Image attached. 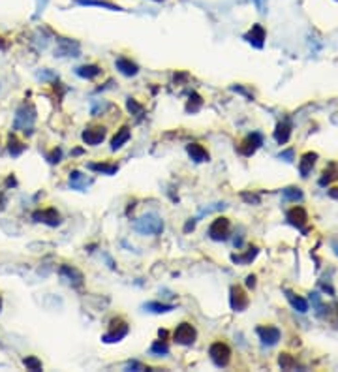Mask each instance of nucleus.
Here are the masks:
<instances>
[{
	"instance_id": "f257e3e1",
	"label": "nucleus",
	"mask_w": 338,
	"mask_h": 372,
	"mask_svg": "<svg viewBox=\"0 0 338 372\" xmlns=\"http://www.w3.org/2000/svg\"><path fill=\"white\" fill-rule=\"evenodd\" d=\"M133 227H135V231H139L141 235H160V233L164 231V222H162V218H160L158 214L149 213L135 220Z\"/></svg>"
},
{
	"instance_id": "f03ea898",
	"label": "nucleus",
	"mask_w": 338,
	"mask_h": 372,
	"mask_svg": "<svg viewBox=\"0 0 338 372\" xmlns=\"http://www.w3.org/2000/svg\"><path fill=\"white\" fill-rule=\"evenodd\" d=\"M34 120H36V109L30 104H23L15 115V128L27 132V130H30Z\"/></svg>"
},
{
	"instance_id": "7ed1b4c3",
	"label": "nucleus",
	"mask_w": 338,
	"mask_h": 372,
	"mask_svg": "<svg viewBox=\"0 0 338 372\" xmlns=\"http://www.w3.org/2000/svg\"><path fill=\"white\" fill-rule=\"evenodd\" d=\"M128 331H130V327H128V323L124 321V319H111V323H109V331L104 335V342H107V344H111V342H119V340H122L124 337L128 335Z\"/></svg>"
},
{
	"instance_id": "20e7f679",
	"label": "nucleus",
	"mask_w": 338,
	"mask_h": 372,
	"mask_svg": "<svg viewBox=\"0 0 338 372\" xmlns=\"http://www.w3.org/2000/svg\"><path fill=\"white\" fill-rule=\"evenodd\" d=\"M196 337H198V331H196V327L192 323H180L177 326L175 333H173V340L177 342V344H182V346H190L196 342Z\"/></svg>"
},
{
	"instance_id": "39448f33",
	"label": "nucleus",
	"mask_w": 338,
	"mask_h": 372,
	"mask_svg": "<svg viewBox=\"0 0 338 372\" xmlns=\"http://www.w3.org/2000/svg\"><path fill=\"white\" fill-rule=\"evenodd\" d=\"M209 355H211L212 363L216 366H225L231 359V350L229 346L224 344V342H214V344L209 348Z\"/></svg>"
},
{
	"instance_id": "423d86ee",
	"label": "nucleus",
	"mask_w": 338,
	"mask_h": 372,
	"mask_svg": "<svg viewBox=\"0 0 338 372\" xmlns=\"http://www.w3.org/2000/svg\"><path fill=\"white\" fill-rule=\"evenodd\" d=\"M229 227H231L229 226V220L224 218V216H218L209 227V237L212 241H225L227 235H229Z\"/></svg>"
},
{
	"instance_id": "0eeeda50",
	"label": "nucleus",
	"mask_w": 338,
	"mask_h": 372,
	"mask_svg": "<svg viewBox=\"0 0 338 372\" xmlns=\"http://www.w3.org/2000/svg\"><path fill=\"white\" fill-rule=\"evenodd\" d=\"M250 299H248V295L246 292L243 290L240 286H233L231 288V295H229V305L235 312H243L246 306H248Z\"/></svg>"
},
{
	"instance_id": "6e6552de",
	"label": "nucleus",
	"mask_w": 338,
	"mask_h": 372,
	"mask_svg": "<svg viewBox=\"0 0 338 372\" xmlns=\"http://www.w3.org/2000/svg\"><path fill=\"white\" fill-rule=\"evenodd\" d=\"M32 218L36 222H41V224H47V226H59L60 224V214L57 209H43V211H36L32 214Z\"/></svg>"
},
{
	"instance_id": "1a4fd4ad",
	"label": "nucleus",
	"mask_w": 338,
	"mask_h": 372,
	"mask_svg": "<svg viewBox=\"0 0 338 372\" xmlns=\"http://www.w3.org/2000/svg\"><path fill=\"white\" fill-rule=\"evenodd\" d=\"M81 137L85 141L86 145H100L102 141L106 140V128L104 126H90L86 128L85 132L81 133Z\"/></svg>"
},
{
	"instance_id": "9d476101",
	"label": "nucleus",
	"mask_w": 338,
	"mask_h": 372,
	"mask_svg": "<svg viewBox=\"0 0 338 372\" xmlns=\"http://www.w3.org/2000/svg\"><path fill=\"white\" fill-rule=\"evenodd\" d=\"M258 335L261 342L267 346H274L280 340V329L274 326H261L258 327Z\"/></svg>"
},
{
	"instance_id": "9b49d317",
	"label": "nucleus",
	"mask_w": 338,
	"mask_h": 372,
	"mask_svg": "<svg viewBox=\"0 0 338 372\" xmlns=\"http://www.w3.org/2000/svg\"><path fill=\"white\" fill-rule=\"evenodd\" d=\"M259 145H261V135H259V133H252V135H248V137L240 143L239 153L245 154V156H252V154L259 149Z\"/></svg>"
},
{
	"instance_id": "f8f14e48",
	"label": "nucleus",
	"mask_w": 338,
	"mask_h": 372,
	"mask_svg": "<svg viewBox=\"0 0 338 372\" xmlns=\"http://www.w3.org/2000/svg\"><path fill=\"white\" fill-rule=\"evenodd\" d=\"M60 274H62L72 286H75V288L83 286V272H81L79 269H75V267H72V265H62L60 267Z\"/></svg>"
},
{
	"instance_id": "ddd939ff",
	"label": "nucleus",
	"mask_w": 338,
	"mask_h": 372,
	"mask_svg": "<svg viewBox=\"0 0 338 372\" xmlns=\"http://www.w3.org/2000/svg\"><path fill=\"white\" fill-rule=\"evenodd\" d=\"M186 153L190 154V158L194 162H209V153H207V149L203 145H199V143H190V145L186 147Z\"/></svg>"
},
{
	"instance_id": "4468645a",
	"label": "nucleus",
	"mask_w": 338,
	"mask_h": 372,
	"mask_svg": "<svg viewBox=\"0 0 338 372\" xmlns=\"http://www.w3.org/2000/svg\"><path fill=\"white\" fill-rule=\"evenodd\" d=\"M287 220L292 222L293 226L305 227L306 222H308V214H306V211L303 209V207H293L292 211L287 213Z\"/></svg>"
},
{
	"instance_id": "2eb2a0df",
	"label": "nucleus",
	"mask_w": 338,
	"mask_h": 372,
	"mask_svg": "<svg viewBox=\"0 0 338 372\" xmlns=\"http://www.w3.org/2000/svg\"><path fill=\"white\" fill-rule=\"evenodd\" d=\"M245 38L250 41L254 47H263V40H265V30H263V27H261V25H254L252 30L246 34Z\"/></svg>"
},
{
	"instance_id": "dca6fc26",
	"label": "nucleus",
	"mask_w": 338,
	"mask_h": 372,
	"mask_svg": "<svg viewBox=\"0 0 338 372\" xmlns=\"http://www.w3.org/2000/svg\"><path fill=\"white\" fill-rule=\"evenodd\" d=\"M115 66H117V70H119L120 73H124V75H128V77H132V75H135V73L139 72L137 64H133L130 59H117Z\"/></svg>"
},
{
	"instance_id": "f3484780",
	"label": "nucleus",
	"mask_w": 338,
	"mask_h": 372,
	"mask_svg": "<svg viewBox=\"0 0 338 372\" xmlns=\"http://www.w3.org/2000/svg\"><path fill=\"white\" fill-rule=\"evenodd\" d=\"M318 160V154L316 153H306L303 158H301V164H299V169H301V175L303 177H308V173L312 171V167Z\"/></svg>"
},
{
	"instance_id": "a211bd4d",
	"label": "nucleus",
	"mask_w": 338,
	"mask_h": 372,
	"mask_svg": "<svg viewBox=\"0 0 338 372\" xmlns=\"http://www.w3.org/2000/svg\"><path fill=\"white\" fill-rule=\"evenodd\" d=\"M130 135H132V133H130V128L128 126L120 128L119 132L115 133V137H113V141H111V151H117V149H120L124 143H128Z\"/></svg>"
},
{
	"instance_id": "6ab92c4d",
	"label": "nucleus",
	"mask_w": 338,
	"mask_h": 372,
	"mask_svg": "<svg viewBox=\"0 0 338 372\" xmlns=\"http://www.w3.org/2000/svg\"><path fill=\"white\" fill-rule=\"evenodd\" d=\"M70 184H72V188H75V190H85L86 186L90 184V180L86 179L81 171H72L70 173Z\"/></svg>"
},
{
	"instance_id": "aec40b11",
	"label": "nucleus",
	"mask_w": 338,
	"mask_h": 372,
	"mask_svg": "<svg viewBox=\"0 0 338 372\" xmlns=\"http://www.w3.org/2000/svg\"><path fill=\"white\" fill-rule=\"evenodd\" d=\"M75 73L79 77H85V79H94V77H98L102 73V68L96 66V64H88V66H79L75 70Z\"/></svg>"
},
{
	"instance_id": "412c9836",
	"label": "nucleus",
	"mask_w": 338,
	"mask_h": 372,
	"mask_svg": "<svg viewBox=\"0 0 338 372\" xmlns=\"http://www.w3.org/2000/svg\"><path fill=\"white\" fill-rule=\"evenodd\" d=\"M289 135H292V126L287 122H280L278 126H276V130H274V140L282 145V143H287Z\"/></svg>"
},
{
	"instance_id": "4be33fe9",
	"label": "nucleus",
	"mask_w": 338,
	"mask_h": 372,
	"mask_svg": "<svg viewBox=\"0 0 338 372\" xmlns=\"http://www.w3.org/2000/svg\"><path fill=\"white\" fill-rule=\"evenodd\" d=\"M285 293H287V299H289V303L293 305L295 310H299V312H306V310H308V303H306L301 295H295V293L289 292V290H287Z\"/></svg>"
},
{
	"instance_id": "5701e85b",
	"label": "nucleus",
	"mask_w": 338,
	"mask_h": 372,
	"mask_svg": "<svg viewBox=\"0 0 338 372\" xmlns=\"http://www.w3.org/2000/svg\"><path fill=\"white\" fill-rule=\"evenodd\" d=\"M25 149H27V145H23L15 135H10V141H8V151H10V154L12 156H19V154L25 153Z\"/></svg>"
},
{
	"instance_id": "b1692460",
	"label": "nucleus",
	"mask_w": 338,
	"mask_h": 372,
	"mask_svg": "<svg viewBox=\"0 0 338 372\" xmlns=\"http://www.w3.org/2000/svg\"><path fill=\"white\" fill-rule=\"evenodd\" d=\"M88 169L98 173H106V175H115L119 171V166L117 164H88Z\"/></svg>"
},
{
	"instance_id": "393cba45",
	"label": "nucleus",
	"mask_w": 338,
	"mask_h": 372,
	"mask_svg": "<svg viewBox=\"0 0 338 372\" xmlns=\"http://www.w3.org/2000/svg\"><path fill=\"white\" fill-rule=\"evenodd\" d=\"M256 256H258V248H256V246H250L246 254H243V256H237V254H233L231 259L235 261V263H250V261H252Z\"/></svg>"
},
{
	"instance_id": "a878e982",
	"label": "nucleus",
	"mask_w": 338,
	"mask_h": 372,
	"mask_svg": "<svg viewBox=\"0 0 338 372\" xmlns=\"http://www.w3.org/2000/svg\"><path fill=\"white\" fill-rule=\"evenodd\" d=\"M201 106H203L201 96H199L198 92H192L190 94V100L186 104V111H188V113H196V111H199V107Z\"/></svg>"
},
{
	"instance_id": "bb28decb",
	"label": "nucleus",
	"mask_w": 338,
	"mask_h": 372,
	"mask_svg": "<svg viewBox=\"0 0 338 372\" xmlns=\"http://www.w3.org/2000/svg\"><path fill=\"white\" fill-rule=\"evenodd\" d=\"M145 308H147V310H151V312L164 314V312H169V310H173V305H164V303H156V301H153V303H147Z\"/></svg>"
},
{
	"instance_id": "cd10ccee",
	"label": "nucleus",
	"mask_w": 338,
	"mask_h": 372,
	"mask_svg": "<svg viewBox=\"0 0 338 372\" xmlns=\"http://www.w3.org/2000/svg\"><path fill=\"white\" fill-rule=\"evenodd\" d=\"M278 363H280V366H282L284 370H292V368H297V366H299L297 361H295V359H293L289 353H282V355H280V359H278Z\"/></svg>"
},
{
	"instance_id": "c85d7f7f",
	"label": "nucleus",
	"mask_w": 338,
	"mask_h": 372,
	"mask_svg": "<svg viewBox=\"0 0 338 372\" xmlns=\"http://www.w3.org/2000/svg\"><path fill=\"white\" fill-rule=\"evenodd\" d=\"M282 196H284V200L299 201V200H301V198H303V192H301L299 188H293V186H289V188H285V190H282Z\"/></svg>"
},
{
	"instance_id": "c756f323",
	"label": "nucleus",
	"mask_w": 338,
	"mask_h": 372,
	"mask_svg": "<svg viewBox=\"0 0 338 372\" xmlns=\"http://www.w3.org/2000/svg\"><path fill=\"white\" fill-rule=\"evenodd\" d=\"M151 352L156 353V355H166V353L169 352V348H167V340L166 339L156 340V342L153 344V348H151Z\"/></svg>"
},
{
	"instance_id": "7c9ffc66",
	"label": "nucleus",
	"mask_w": 338,
	"mask_h": 372,
	"mask_svg": "<svg viewBox=\"0 0 338 372\" xmlns=\"http://www.w3.org/2000/svg\"><path fill=\"white\" fill-rule=\"evenodd\" d=\"M23 363H25V366H27L28 370H41V361L38 357H34V355H30V357H25L23 359Z\"/></svg>"
},
{
	"instance_id": "2f4dec72",
	"label": "nucleus",
	"mask_w": 338,
	"mask_h": 372,
	"mask_svg": "<svg viewBox=\"0 0 338 372\" xmlns=\"http://www.w3.org/2000/svg\"><path fill=\"white\" fill-rule=\"evenodd\" d=\"M336 177H338V171H336V167L332 166L331 169H325V171H323V177L319 179V184L325 186L327 182H331V180L336 179Z\"/></svg>"
},
{
	"instance_id": "473e14b6",
	"label": "nucleus",
	"mask_w": 338,
	"mask_h": 372,
	"mask_svg": "<svg viewBox=\"0 0 338 372\" xmlns=\"http://www.w3.org/2000/svg\"><path fill=\"white\" fill-rule=\"evenodd\" d=\"M77 4H83V6H104V8H109V10H120L119 6H113L109 2H100V0H77Z\"/></svg>"
},
{
	"instance_id": "72a5a7b5",
	"label": "nucleus",
	"mask_w": 338,
	"mask_h": 372,
	"mask_svg": "<svg viewBox=\"0 0 338 372\" xmlns=\"http://www.w3.org/2000/svg\"><path fill=\"white\" fill-rule=\"evenodd\" d=\"M126 106H128V111H130L132 115H137V117H141V115H143V107H141L135 100H132V98H128Z\"/></svg>"
},
{
	"instance_id": "f704fd0d",
	"label": "nucleus",
	"mask_w": 338,
	"mask_h": 372,
	"mask_svg": "<svg viewBox=\"0 0 338 372\" xmlns=\"http://www.w3.org/2000/svg\"><path fill=\"white\" fill-rule=\"evenodd\" d=\"M60 156H62V153H60V149H55L53 153L47 156V160L51 162V164H59L60 162Z\"/></svg>"
},
{
	"instance_id": "c9c22d12",
	"label": "nucleus",
	"mask_w": 338,
	"mask_h": 372,
	"mask_svg": "<svg viewBox=\"0 0 338 372\" xmlns=\"http://www.w3.org/2000/svg\"><path fill=\"white\" fill-rule=\"evenodd\" d=\"M243 198H245L246 201H254V203H258L259 201L258 196H252V194H243Z\"/></svg>"
},
{
	"instance_id": "e433bc0d",
	"label": "nucleus",
	"mask_w": 338,
	"mask_h": 372,
	"mask_svg": "<svg viewBox=\"0 0 338 372\" xmlns=\"http://www.w3.org/2000/svg\"><path fill=\"white\" fill-rule=\"evenodd\" d=\"M246 286H248V288H254V286H256V276H254V274H250V276L246 278Z\"/></svg>"
},
{
	"instance_id": "4c0bfd02",
	"label": "nucleus",
	"mask_w": 338,
	"mask_h": 372,
	"mask_svg": "<svg viewBox=\"0 0 338 372\" xmlns=\"http://www.w3.org/2000/svg\"><path fill=\"white\" fill-rule=\"evenodd\" d=\"M4 207H6V196L0 190V211H4Z\"/></svg>"
},
{
	"instance_id": "58836bf2",
	"label": "nucleus",
	"mask_w": 338,
	"mask_h": 372,
	"mask_svg": "<svg viewBox=\"0 0 338 372\" xmlns=\"http://www.w3.org/2000/svg\"><path fill=\"white\" fill-rule=\"evenodd\" d=\"M280 158H285V160H287V162H292V158H293V153H292V151H285V153H282V154H280Z\"/></svg>"
},
{
	"instance_id": "ea45409f",
	"label": "nucleus",
	"mask_w": 338,
	"mask_h": 372,
	"mask_svg": "<svg viewBox=\"0 0 338 372\" xmlns=\"http://www.w3.org/2000/svg\"><path fill=\"white\" fill-rule=\"evenodd\" d=\"M329 196H331V198H334V200H338V188H332V190H329Z\"/></svg>"
},
{
	"instance_id": "a19ab883",
	"label": "nucleus",
	"mask_w": 338,
	"mask_h": 372,
	"mask_svg": "<svg viewBox=\"0 0 338 372\" xmlns=\"http://www.w3.org/2000/svg\"><path fill=\"white\" fill-rule=\"evenodd\" d=\"M4 47H6V45H4V41L0 40V49H4Z\"/></svg>"
},
{
	"instance_id": "79ce46f5",
	"label": "nucleus",
	"mask_w": 338,
	"mask_h": 372,
	"mask_svg": "<svg viewBox=\"0 0 338 372\" xmlns=\"http://www.w3.org/2000/svg\"><path fill=\"white\" fill-rule=\"evenodd\" d=\"M0 308H2V299H0Z\"/></svg>"
}]
</instances>
